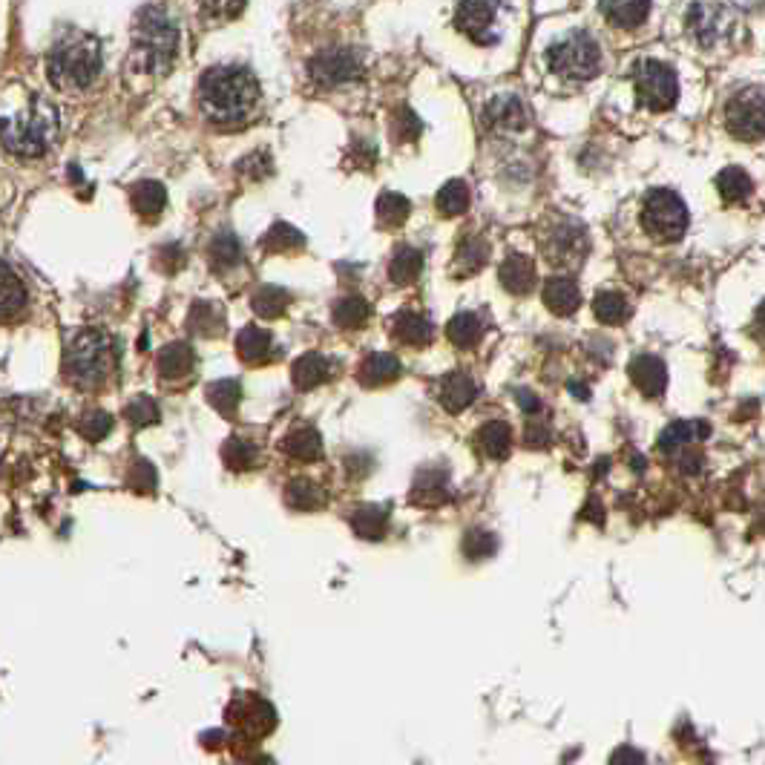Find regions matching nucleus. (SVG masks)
<instances>
[{
  "mask_svg": "<svg viewBox=\"0 0 765 765\" xmlns=\"http://www.w3.org/2000/svg\"><path fill=\"white\" fill-rule=\"evenodd\" d=\"M225 458L233 469H245V466L254 464V446L245 441H231L225 446Z\"/></svg>",
  "mask_w": 765,
  "mask_h": 765,
  "instance_id": "47",
  "label": "nucleus"
},
{
  "mask_svg": "<svg viewBox=\"0 0 765 765\" xmlns=\"http://www.w3.org/2000/svg\"><path fill=\"white\" fill-rule=\"evenodd\" d=\"M717 190L725 205H742V202L751 199L754 185H751V176L742 167H725V170H719Z\"/></svg>",
  "mask_w": 765,
  "mask_h": 765,
  "instance_id": "22",
  "label": "nucleus"
},
{
  "mask_svg": "<svg viewBox=\"0 0 765 765\" xmlns=\"http://www.w3.org/2000/svg\"><path fill=\"white\" fill-rule=\"evenodd\" d=\"M208 256H210V265H213L216 271H231V268H236V265L242 262L239 239H236L233 233L222 231L219 236H213V242H210V248H208Z\"/></svg>",
  "mask_w": 765,
  "mask_h": 765,
  "instance_id": "31",
  "label": "nucleus"
},
{
  "mask_svg": "<svg viewBox=\"0 0 765 765\" xmlns=\"http://www.w3.org/2000/svg\"><path fill=\"white\" fill-rule=\"evenodd\" d=\"M705 432H708L705 423H673L659 443H662L665 452H671V449H682V446L694 443L696 438H705Z\"/></svg>",
  "mask_w": 765,
  "mask_h": 765,
  "instance_id": "43",
  "label": "nucleus"
},
{
  "mask_svg": "<svg viewBox=\"0 0 765 765\" xmlns=\"http://www.w3.org/2000/svg\"><path fill=\"white\" fill-rule=\"evenodd\" d=\"M328 374H331V363L325 360L323 354H317V351L302 354L300 360L294 363V383H297V389H314V386H320V383L328 380Z\"/></svg>",
  "mask_w": 765,
  "mask_h": 765,
  "instance_id": "28",
  "label": "nucleus"
},
{
  "mask_svg": "<svg viewBox=\"0 0 765 765\" xmlns=\"http://www.w3.org/2000/svg\"><path fill=\"white\" fill-rule=\"evenodd\" d=\"M685 26H688V32H691L696 44L714 47L731 32L734 15L722 0H694L688 15H685Z\"/></svg>",
  "mask_w": 765,
  "mask_h": 765,
  "instance_id": "11",
  "label": "nucleus"
},
{
  "mask_svg": "<svg viewBox=\"0 0 765 765\" xmlns=\"http://www.w3.org/2000/svg\"><path fill=\"white\" fill-rule=\"evenodd\" d=\"M193 348L187 343H170L159 351V374L164 380H179L193 371Z\"/></svg>",
  "mask_w": 765,
  "mask_h": 765,
  "instance_id": "25",
  "label": "nucleus"
},
{
  "mask_svg": "<svg viewBox=\"0 0 765 765\" xmlns=\"http://www.w3.org/2000/svg\"><path fill=\"white\" fill-rule=\"evenodd\" d=\"M630 380L636 383V389L642 395L659 397L668 386V369L659 357H650V354H642L630 363Z\"/></svg>",
  "mask_w": 765,
  "mask_h": 765,
  "instance_id": "16",
  "label": "nucleus"
},
{
  "mask_svg": "<svg viewBox=\"0 0 765 765\" xmlns=\"http://www.w3.org/2000/svg\"><path fill=\"white\" fill-rule=\"evenodd\" d=\"M392 136L395 141H415L420 136V118L409 110V107H400L392 116Z\"/></svg>",
  "mask_w": 765,
  "mask_h": 765,
  "instance_id": "44",
  "label": "nucleus"
},
{
  "mask_svg": "<svg viewBox=\"0 0 765 765\" xmlns=\"http://www.w3.org/2000/svg\"><path fill=\"white\" fill-rule=\"evenodd\" d=\"M110 426H113L110 415H104V412H90V415L84 418V435L98 441V438H104V435L110 432Z\"/></svg>",
  "mask_w": 765,
  "mask_h": 765,
  "instance_id": "48",
  "label": "nucleus"
},
{
  "mask_svg": "<svg viewBox=\"0 0 765 765\" xmlns=\"http://www.w3.org/2000/svg\"><path fill=\"white\" fill-rule=\"evenodd\" d=\"M159 262H162V268L167 274H173V271L185 262V254H182L179 245H170V248H164L162 254H159Z\"/></svg>",
  "mask_w": 765,
  "mask_h": 765,
  "instance_id": "49",
  "label": "nucleus"
},
{
  "mask_svg": "<svg viewBox=\"0 0 765 765\" xmlns=\"http://www.w3.org/2000/svg\"><path fill=\"white\" fill-rule=\"evenodd\" d=\"M498 277H501V285L515 294V297H527V294H533L535 288V262L530 256L524 254H510L504 262H501V271H498Z\"/></svg>",
  "mask_w": 765,
  "mask_h": 765,
  "instance_id": "15",
  "label": "nucleus"
},
{
  "mask_svg": "<svg viewBox=\"0 0 765 765\" xmlns=\"http://www.w3.org/2000/svg\"><path fill=\"white\" fill-rule=\"evenodd\" d=\"M366 72V64H363V55L357 49L348 47H331L317 52L308 64V75L317 87L323 90H334V87H343V84H351V81H360Z\"/></svg>",
  "mask_w": 765,
  "mask_h": 765,
  "instance_id": "10",
  "label": "nucleus"
},
{
  "mask_svg": "<svg viewBox=\"0 0 765 765\" xmlns=\"http://www.w3.org/2000/svg\"><path fill=\"white\" fill-rule=\"evenodd\" d=\"M288 305H291V297L279 285H262L251 297V308H254L256 317H262V320H277V317H282L288 311Z\"/></svg>",
  "mask_w": 765,
  "mask_h": 765,
  "instance_id": "27",
  "label": "nucleus"
},
{
  "mask_svg": "<svg viewBox=\"0 0 765 765\" xmlns=\"http://www.w3.org/2000/svg\"><path fill=\"white\" fill-rule=\"evenodd\" d=\"M633 84L639 107L650 113H668L679 101V81L676 72L662 61H639L633 67Z\"/></svg>",
  "mask_w": 765,
  "mask_h": 765,
  "instance_id": "8",
  "label": "nucleus"
},
{
  "mask_svg": "<svg viewBox=\"0 0 765 765\" xmlns=\"http://www.w3.org/2000/svg\"><path fill=\"white\" fill-rule=\"evenodd\" d=\"M113 366L110 337L98 328H81L64 348V374L78 389H95L107 380Z\"/></svg>",
  "mask_w": 765,
  "mask_h": 765,
  "instance_id": "5",
  "label": "nucleus"
},
{
  "mask_svg": "<svg viewBox=\"0 0 765 765\" xmlns=\"http://www.w3.org/2000/svg\"><path fill=\"white\" fill-rule=\"evenodd\" d=\"M285 449H288L294 458H300V461H314V458H320L323 443H320V435H317L314 429H297V432L288 435Z\"/></svg>",
  "mask_w": 765,
  "mask_h": 765,
  "instance_id": "41",
  "label": "nucleus"
},
{
  "mask_svg": "<svg viewBox=\"0 0 765 765\" xmlns=\"http://www.w3.org/2000/svg\"><path fill=\"white\" fill-rule=\"evenodd\" d=\"M127 418L133 420L136 426H150V423L159 420V406L150 397H139L136 403L127 406Z\"/></svg>",
  "mask_w": 765,
  "mask_h": 765,
  "instance_id": "45",
  "label": "nucleus"
},
{
  "mask_svg": "<svg viewBox=\"0 0 765 765\" xmlns=\"http://www.w3.org/2000/svg\"><path fill=\"white\" fill-rule=\"evenodd\" d=\"M392 334H395L400 343H406V346H429L435 328H432V323L423 314L400 311L395 317V323H392Z\"/></svg>",
  "mask_w": 765,
  "mask_h": 765,
  "instance_id": "21",
  "label": "nucleus"
},
{
  "mask_svg": "<svg viewBox=\"0 0 765 765\" xmlns=\"http://www.w3.org/2000/svg\"><path fill=\"white\" fill-rule=\"evenodd\" d=\"M544 305L556 314V317H570L576 314L581 305V291L573 277H553L544 285Z\"/></svg>",
  "mask_w": 765,
  "mask_h": 765,
  "instance_id": "17",
  "label": "nucleus"
},
{
  "mask_svg": "<svg viewBox=\"0 0 765 765\" xmlns=\"http://www.w3.org/2000/svg\"><path fill=\"white\" fill-rule=\"evenodd\" d=\"M248 0H199V15L208 24H225L242 15Z\"/></svg>",
  "mask_w": 765,
  "mask_h": 765,
  "instance_id": "40",
  "label": "nucleus"
},
{
  "mask_svg": "<svg viewBox=\"0 0 765 765\" xmlns=\"http://www.w3.org/2000/svg\"><path fill=\"white\" fill-rule=\"evenodd\" d=\"M420 271H423V254L412 245H400L389 262V279L395 285H412L420 277Z\"/></svg>",
  "mask_w": 765,
  "mask_h": 765,
  "instance_id": "26",
  "label": "nucleus"
},
{
  "mask_svg": "<svg viewBox=\"0 0 765 765\" xmlns=\"http://www.w3.org/2000/svg\"><path fill=\"white\" fill-rule=\"evenodd\" d=\"M400 377V360L395 354H369L360 366V383L363 386H383Z\"/></svg>",
  "mask_w": 765,
  "mask_h": 765,
  "instance_id": "24",
  "label": "nucleus"
},
{
  "mask_svg": "<svg viewBox=\"0 0 765 765\" xmlns=\"http://www.w3.org/2000/svg\"><path fill=\"white\" fill-rule=\"evenodd\" d=\"M24 305L26 285L6 262H0V323L15 320V317L24 311Z\"/></svg>",
  "mask_w": 765,
  "mask_h": 765,
  "instance_id": "18",
  "label": "nucleus"
},
{
  "mask_svg": "<svg viewBox=\"0 0 765 765\" xmlns=\"http://www.w3.org/2000/svg\"><path fill=\"white\" fill-rule=\"evenodd\" d=\"M438 210L443 216H461L469 208V187L461 179H452L438 190Z\"/></svg>",
  "mask_w": 765,
  "mask_h": 765,
  "instance_id": "38",
  "label": "nucleus"
},
{
  "mask_svg": "<svg viewBox=\"0 0 765 765\" xmlns=\"http://www.w3.org/2000/svg\"><path fill=\"white\" fill-rule=\"evenodd\" d=\"M409 213H412V205L400 193H383L377 199V222L383 228H400L409 219Z\"/></svg>",
  "mask_w": 765,
  "mask_h": 765,
  "instance_id": "35",
  "label": "nucleus"
},
{
  "mask_svg": "<svg viewBox=\"0 0 765 765\" xmlns=\"http://www.w3.org/2000/svg\"><path fill=\"white\" fill-rule=\"evenodd\" d=\"M757 328L763 331V337H765V302L757 308Z\"/></svg>",
  "mask_w": 765,
  "mask_h": 765,
  "instance_id": "52",
  "label": "nucleus"
},
{
  "mask_svg": "<svg viewBox=\"0 0 765 765\" xmlns=\"http://www.w3.org/2000/svg\"><path fill=\"white\" fill-rule=\"evenodd\" d=\"M481 446L487 452L489 458H507L512 446V429L504 423V420H492L481 429Z\"/></svg>",
  "mask_w": 765,
  "mask_h": 765,
  "instance_id": "36",
  "label": "nucleus"
},
{
  "mask_svg": "<svg viewBox=\"0 0 765 765\" xmlns=\"http://www.w3.org/2000/svg\"><path fill=\"white\" fill-rule=\"evenodd\" d=\"M725 130L740 141L765 139V90L745 87L725 104Z\"/></svg>",
  "mask_w": 765,
  "mask_h": 765,
  "instance_id": "9",
  "label": "nucleus"
},
{
  "mask_svg": "<svg viewBox=\"0 0 765 765\" xmlns=\"http://www.w3.org/2000/svg\"><path fill=\"white\" fill-rule=\"evenodd\" d=\"M498 0H458L455 26L475 44H489V26L495 24Z\"/></svg>",
  "mask_w": 765,
  "mask_h": 765,
  "instance_id": "13",
  "label": "nucleus"
},
{
  "mask_svg": "<svg viewBox=\"0 0 765 765\" xmlns=\"http://www.w3.org/2000/svg\"><path fill=\"white\" fill-rule=\"evenodd\" d=\"M487 124L492 130L518 133L527 127V110L518 95H498L487 104Z\"/></svg>",
  "mask_w": 765,
  "mask_h": 765,
  "instance_id": "14",
  "label": "nucleus"
},
{
  "mask_svg": "<svg viewBox=\"0 0 765 765\" xmlns=\"http://www.w3.org/2000/svg\"><path fill=\"white\" fill-rule=\"evenodd\" d=\"M271 170H274V164H271V159H268L265 153H254V156H245V159L239 162V173L251 176L254 182H262V179H268V176H271Z\"/></svg>",
  "mask_w": 765,
  "mask_h": 765,
  "instance_id": "46",
  "label": "nucleus"
},
{
  "mask_svg": "<svg viewBox=\"0 0 765 765\" xmlns=\"http://www.w3.org/2000/svg\"><path fill=\"white\" fill-rule=\"evenodd\" d=\"M179 55V26L162 6H144L133 24L130 67L144 75H164Z\"/></svg>",
  "mask_w": 765,
  "mask_h": 765,
  "instance_id": "3",
  "label": "nucleus"
},
{
  "mask_svg": "<svg viewBox=\"0 0 765 765\" xmlns=\"http://www.w3.org/2000/svg\"><path fill=\"white\" fill-rule=\"evenodd\" d=\"M481 334H484V325H481V320H478L472 311L455 314V317L449 320V325H446V337L458 348H472L481 340Z\"/></svg>",
  "mask_w": 765,
  "mask_h": 765,
  "instance_id": "32",
  "label": "nucleus"
},
{
  "mask_svg": "<svg viewBox=\"0 0 765 765\" xmlns=\"http://www.w3.org/2000/svg\"><path fill=\"white\" fill-rule=\"evenodd\" d=\"M262 248H265L268 254H294V251L305 248V236H302L294 225L277 222V225H271V231L265 233Z\"/></svg>",
  "mask_w": 765,
  "mask_h": 765,
  "instance_id": "30",
  "label": "nucleus"
},
{
  "mask_svg": "<svg viewBox=\"0 0 765 765\" xmlns=\"http://www.w3.org/2000/svg\"><path fill=\"white\" fill-rule=\"evenodd\" d=\"M518 403H521V406H524V412H530V415L538 412V400H535L530 392H518Z\"/></svg>",
  "mask_w": 765,
  "mask_h": 765,
  "instance_id": "51",
  "label": "nucleus"
},
{
  "mask_svg": "<svg viewBox=\"0 0 765 765\" xmlns=\"http://www.w3.org/2000/svg\"><path fill=\"white\" fill-rule=\"evenodd\" d=\"M61 133V116L44 95H29L24 107L0 116V144L21 159H38Z\"/></svg>",
  "mask_w": 765,
  "mask_h": 765,
  "instance_id": "2",
  "label": "nucleus"
},
{
  "mask_svg": "<svg viewBox=\"0 0 765 765\" xmlns=\"http://www.w3.org/2000/svg\"><path fill=\"white\" fill-rule=\"evenodd\" d=\"M547 67L567 78V81H590L599 75L602 67V49L593 35L587 32H573L561 44L547 49Z\"/></svg>",
  "mask_w": 765,
  "mask_h": 765,
  "instance_id": "6",
  "label": "nucleus"
},
{
  "mask_svg": "<svg viewBox=\"0 0 765 765\" xmlns=\"http://www.w3.org/2000/svg\"><path fill=\"white\" fill-rule=\"evenodd\" d=\"M475 397H478V386L464 371H452L441 380V403L443 409H449L452 415L464 412Z\"/></svg>",
  "mask_w": 765,
  "mask_h": 765,
  "instance_id": "19",
  "label": "nucleus"
},
{
  "mask_svg": "<svg viewBox=\"0 0 765 765\" xmlns=\"http://www.w3.org/2000/svg\"><path fill=\"white\" fill-rule=\"evenodd\" d=\"M369 314V302L363 300V297H357V294L337 300L334 302V311H331L334 323L340 325V328H363L366 320H369Z\"/></svg>",
  "mask_w": 765,
  "mask_h": 765,
  "instance_id": "34",
  "label": "nucleus"
},
{
  "mask_svg": "<svg viewBox=\"0 0 765 765\" xmlns=\"http://www.w3.org/2000/svg\"><path fill=\"white\" fill-rule=\"evenodd\" d=\"M642 228L656 239V242H676L682 233L688 231V208L685 202L668 190L656 187L645 196L642 205Z\"/></svg>",
  "mask_w": 765,
  "mask_h": 765,
  "instance_id": "7",
  "label": "nucleus"
},
{
  "mask_svg": "<svg viewBox=\"0 0 765 765\" xmlns=\"http://www.w3.org/2000/svg\"><path fill=\"white\" fill-rule=\"evenodd\" d=\"M489 259V245L481 236H466L464 242L458 245V256H455V268L461 271L458 277H472L478 274Z\"/></svg>",
  "mask_w": 765,
  "mask_h": 765,
  "instance_id": "29",
  "label": "nucleus"
},
{
  "mask_svg": "<svg viewBox=\"0 0 765 765\" xmlns=\"http://www.w3.org/2000/svg\"><path fill=\"white\" fill-rule=\"evenodd\" d=\"M604 18L619 29H636L648 21L650 0H602Z\"/></svg>",
  "mask_w": 765,
  "mask_h": 765,
  "instance_id": "20",
  "label": "nucleus"
},
{
  "mask_svg": "<svg viewBox=\"0 0 765 765\" xmlns=\"http://www.w3.org/2000/svg\"><path fill=\"white\" fill-rule=\"evenodd\" d=\"M259 104V84L245 67H213L199 81V107L208 121L222 127L245 124Z\"/></svg>",
  "mask_w": 765,
  "mask_h": 765,
  "instance_id": "1",
  "label": "nucleus"
},
{
  "mask_svg": "<svg viewBox=\"0 0 765 765\" xmlns=\"http://www.w3.org/2000/svg\"><path fill=\"white\" fill-rule=\"evenodd\" d=\"M208 400L216 412L233 415L236 406H239V400H242V389H239L236 380H219V383H213L208 389Z\"/></svg>",
  "mask_w": 765,
  "mask_h": 765,
  "instance_id": "42",
  "label": "nucleus"
},
{
  "mask_svg": "<svg viewBox=\"0 0 765 765\" xmlns=\"http://www.w3.org/2000/svg\"><path fill=\"white\" fill-rule=\"evenodd\" d=\"M587 233L576 222H561L550 231V239H547V254L556 265H579L581 259L587 256Z\"/></svg>",
  "mask_w": 765,
  "mask_h": 765,
  "instance_id": "12",
  "label": "nucleus"
},
{
  "mask_svg": "<svg viewBox=\"0 0 765 765\" xmlns=\"http://www.w3.org/2000/svg\"><path fill=\"white\" fill-rule=\"evenodd\" d=\"M190 328L199 331V334H205V337H216V334H222V328H225V317H222V311H219L216 305H210V302H196L193 311H190Z\"/></svg>",
  "mask_w": 765,
  "mask_h": 765,
  "instance_id": "39",
  "label": "nucleus"
},
{
  "mask_svg": "<svg viewBox=\"0 0 765 765\" xmlns=\"http://www.w3.org/2000/svg\"><path fill=\"white\" fill-rule=\"evenodd\" d=\"M101 72V44L87 32H67L49 52V81L58 90H87Z\"/></svg>",
  "mask_w": 765,
  "mask_h": 765,
  "instance_id": "4",
  "label": "nucleus"
},
{
  "mask_svg": "<svg viewBox=\"0 0 765 765\" xmlns=\"http://www.w3.org/2000/svg\"><path fill=\"white\" fill-rule=\"evenodd\" d=\"M130 202L133 208L139 210L141 216H156L162 213L164 205H167V190H164L162 182H139V185L130 190Z\"/></svg>",
  "mask_w": 765,
  "mask_h": 765,
  "instance_id": "33",
  "label": "nucleus"
},
{
  "mask_svg": "<svg viewBox=\"0 0 765 765\" xmlns=\"http://www.w3.org/2000/svg\"><path fill=\"white\" fill-rule=\"evenodd\" d=\"M236 351L245 363H265L271 357V334L259 325H245L236 337Z\"/></svg>",
  "mask_w": 765,
  "mask_h": 765,
  "instance_id": "23",
  "label": "nucleus"
},
{
  "mask_svg": "<svg viewBox=\"0 0 765 765\" xmlns=\"http://www.w3.org/2000/svg\"><path fill=\"white\" fill-rule=\"evenodd\" d=\"M593 311L599 317V323L604 325H622L630 317V305L622 294H613V291H602L596 302H593Z\"/></svg>",
  "mask_w": 765,
  "mask_h": 765,
  "instance_id": "37",
  "label": "nucleus"
},
{
  "mask_svg": "<svg viewBox=\"0 0 765 765\" xmlns=\"http://www.w3.org/2000/svg\"><path fill=\"white\" fill-rule=\"evenodd\" d=\"M613 765H642V757H639L633 748H622V751L613 757Z\"/></svg>",
  "mask_w": 765,
  "mask_h": 765,
  "instance_id": "50",
  "label": "nucleus"
}]
</instances>
